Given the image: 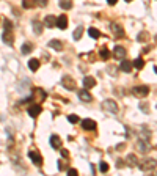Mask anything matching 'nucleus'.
<instances>
[{"mask_svg":"<svg viewBox=\"0 0 157 176\" xmlns=\"http://www.w3.org/2000/svg\"><path fill=\"white\" fill-rule=\"evenodd\" d=\"M138 167H140V170L141 171H152V170H155V167H157V160L155 159H143V160H140L138 164H137Z\"/></svg>","mask_w":157,"mask_h":176,"instance_id":"1","label":"nucleus"},{"mask_svg":"<svg viewBox=\"0 0 157 176\" xmlns=\"http://www.w3.org/2000/svg\"><path fill=\"white\" fill-rule=\"evenodd\" d=\"M101 107H102L104 112H108V113H112V115L118 113V104L115 102L113 99H105L104 102L101 104Z\"/></svg>","mask_w":157,"mask_h":176,"instance_id":"2","label":"nucleus"},{"mask_svg":"<svg viewBox=\"0 0 157 176\" xmlns=\"http://www.w3.org/2000/svg\"><path fill=\"white\" fill-rule=\"evenodd\" d=\"M29 157L32 159V162H33L36 167H41V165H43V157H41L39 151L35 150V148H32V150L29 151Z\"/></svg>","mask_w":157,"mask_h":176,"instance_id":"3","label":"nucleus"},{"mask_svg":"<svg viewBox=\"0 0 157 176\" xmlns=\"http://www.w3.org/2000/svg\"><path fill=\"white\" fill-rule=\"evenodd\" d=\"M148 93H149V87H146V85H138V87L132 88V94H135L137 97H145V96H148Z\"/></svg>","mask_w":157,"mask_h":176,"instance_id":"4","label":"nucleus"},{"mask_svg":"<svg viewBox=\"0 0 157 176\" xmlns=\"http://www.w3.org/2000/svg\"><path fill=\"white\" fill-rule=\"evenodd\" d=\"M61 83H63V87L66 88V90H69V91H74L76 90V80L72 79V77H69V76H65L63 79H61Z\"/></svg>","mask_w":157,"mask_h":176,"instance_id":"5","label":"nucleus"},{"mask_svg":"<svg viewBox=\"0 0 157 176\" xmlns=\"http://www.w3.org/2000/svg\"><path fill=\"white\" fill-rule=\"evenodd\" d=\"M110 29H112V32H113V35L116 38H124L126 36V32H124V29L119 25V24H116V22H113L112 25H110Z\"/></svg>","mask_w":157,"mask_h":176,"instance_id":"6","label":"nucleus"},{"mask_svg":"<svg viewBox=\"0 0 157 176\" xmlns=\"http://www.w3.org/2000/svg\"><path fill=\"white\" fill-rule=\"evenodd\" d=\"M82 128H83L85 131H94L96 129V121L94 119H90V118H85V119H82Z\"/></svg>","mask_w":157,"mask_h":176,"instance_id":"7","label":"nucleus"},{"mask_svg":"<svg viewBox=\"0 0 157 176\" xmlns=\"http://www.w3.org/2000/svg\"><path fill=\"white\" fill-rule=\"evenodd\" d=\"M126 54H127V51L122 46H115V49H113V57L115 58L122 60V58H126Z\"/></svg>","mask_w":157,"mask_h":176,"instance_id":"8","label":"nucleus"},{"mask_svg":"<svg viewBox=\"0 0 157 176\" xmlns=\"http://www.w3.org/2000/svg\"><path fill=\"white\" fill-rule=\"evenodd\" d=\"M3 43L5 44H8V46H13V43H14V35H13V30H5L3 32Z\"/></svg>","mask_w":157,"mask_h":176,"instance_id":"9","label":"nucleus"},{"mask_svg":"<svg viewBox=\"0 0 157 176\" xmlns=\"http://www.w3.org/2000/svg\"><path fill=\"white\" fill-rule=\"evenodd\" d=\"M41 112H43V109H41L39 104H35V105H30V107H29V115L32 118H36Z\"/></svg>","mask_w":157,"mask_h":176,"instance_id":"10","label":"nucleus"},{"mask_svg":"<svg viewBox=\"0 0 157 176\" xmlns=\"http://www.w3.org/2000/svg\"><path fill=\"white\" fill-rule=\"evenodd\" d=\"M79 99L83 101V102H91L93 101V96L88 93V90L85 88V90H80L79 91Z\"/></svg>","mask_w":157,"mask_h":176,"instance_id":"11","label":"nucleus"},{"mask_svg":"<svg viewBox=\"0 0 157 176\" xmlns=\"http://www.w3.org/2000/svg\"><path fill=\"white\" fill-rule=\"evenodd\" d=\"M57 27L61 29V30H65L68 27V16L66 14H61V16L57 17Z\"/></svg>","mask_w":157,"mask_h":176,"instance_id":"12","label":"nucleus"},{"mask_svg":"<svg viewBox=\"0 0 157 176\" xmlns=\"http://www.w3.org/2000/svg\"><path fill=\"white\" fill-rule=\"evenodd\" d=\"M83 87L86 90H91L96 87V80H94V77H90V76H86L85 79H83Z\"/></svg>","mask_w":157,"mask_h":176,"instance_id":"13","label":"nucleus"},{"mask_svg":"<svg viewBox=\"0 0 157 176\" xmlns=\"http://www.w3.org/2000/svg\"><path fill=\"white\" fill-rule=\"evenodd\" d=\"M49 47L53 49V51H57V52H61L63 51V43L58 39H52V41H49Z\"/></svg>","mask_w":157,"mask_h":176,"instance_id":"14","label":"nucleus"},{"mask_svg":"<svg viewBox=\"0 0 157 176\" xmlns=\"http://www.w3.org/2000/svg\"><path fill=\"white\" fill-rule=\"evenodd\" d=\"M44 24H46V27H49V29H53V27L57 25V17H55V16H52V14L46 16Z\"/></svg>","mask_w":157,"mask_h":176,"instance_id":"15","label":"nucleus"},{"mask_svg":"<svg viewBox=\"0 0 157 176\" xmlns=\"http://www.w3.org/2000/svg\"><path fill=\"white\" fill-rule=\"evenodd\" d=\"M50 146L53 150H60L61 148V138L58 135H50Z\"/></svg>","mask_w":157,"mask_h":176,"instance_id":"16","label":"nucleus"},{"mask_svg":"<svg viewBox=\"0 0 157 176\" xmlns=\"http://www.w3.org/2000/svg\"><path fill=\"white\" fill-rule=\"evenodd\" d=\"M119 69H121V71H124V73H131L132 71V61L122 58L121 65H119Z\"/></svg>","mask_w":157,"mask_h":176,"instance_id":"17","label":"nucleus"},{"mask_svg":"<svg viewBox=\"0 0 157 176\" xmlns=\"http://www.w3.org/2000/svg\"><path fill=\"white\" fill-rule=\"evenodd\" d=\"M33 32H35V35H41L43 33V29H44V24L43 22H39V20H33Z\"/></svg>","mask_w":157,"mask_h":176,"instance_id":"18","label":"nucleus"},{"mask_svg":"<svg viewBox=\"0 0 157 176\" xmlns=\"http://www.w3.org/2000/svg\"><path fill=\"white\" fill-rule=\"evenodd\" d=\"M33 94H35V97L38 101H44L47 97V93L44 90H41V88H35V90H33Z\"/></svg>","mask_w":157,"mask_h":176,"instance_id":"19","label":"nucleus"},{"mask_svg":"<svg viewBox=\"0 0 157 176\" xmlns=\"http://www.w3.org/2000/svg\"><path fill=\"white\" fill-rule=\"evenodd\" d=\"M99 55H101V58H102V60H108L112 54H110V51L107 49V46H102V47L99 49Z\"/></svg>","mask_w":157,"mask_h":176,"instance_id":"20","label":"nucleus"},{"mask_svg":"<svg viewBox=\"0 0 157 176\" xmlns=\"http://www.w3.org/2000/svg\"><path fill=\"white\" fill-rule=\"evenodd\" d=\"M126 162H127L129 167H137L138 159H137V156H135V154H129V156L126 157Z\"/></svg>","mask_w":157,"mask_h":176,"instance_id":"21","label":"nucleus"},{"mask_svg":"<svg viewBox=\"0 0 157 176\" xmlns=\"http://www.w3.org/2000/svg\"><path fill=\"white\" fill-rule=\"evenodd\" d=\"M32 51H33V44L32 43H24L22 47H20V52H22L24 55H29Z\"/></svg>","mask_w":157,"mask_h":176,"instance_id":"22","label":"nucleus"},{"mask_svg":"<svg viewBox=\"0 0 157 176\" xmlns=\"http://www.w3.org/2000/svg\"><path fill=\"white\" fill-rule=\"evenodd\" d=\"M88 35L93 38V39H98V38H101V32L98 30V29H94V27H90L88 29Z\"/></svg>","mask_w":157,"mask_h":176,"instance_id":"23","label":"nucleus"},{"mask_svg":"<svg viewBox=\"0 0 157 176\" xmlns=\"http://www.w3.org/2000/svg\"><path fill=\"white\" fill-rule=\"evenodd\" d=\"M137 148H138V151H141V153H148L151 146H149L148 142H138L137 143Z\"/></svg>","mask_w":157,"mask_h":176,"instance_id":"24","label":"nucleus"},{"mask_svg":"<svg viewBox=\"0 0 157 176\" xmlns=\"http://www.w3.org/2000/svg\"><path fill=\"white\" fill-rule=\"evenodd\" d=\"M60 8L61 10H71L72 8V0H60Z\"/></svg>","mask_w":157,"mask_h":176,"instance_id":"25","label":"nucleus"},{"mask_svg":"<svg viewBox=\"0 0 157 176\" xmlns=\"http://www.w3.org/2000/svg\"><path fill=\"white\" fill-rule=\"evenodd\" d=\"M82 35H83V27L82 25H79L76 30H74V33H72V36H74V39L76 41H79L80 38H82Z\"/></svg>","mask_w":157,"mask_h":176,"instance_id":"26","label":"nucleus"},{"mask_svg":"<svg viewBox=\"0 0 157 176\" xmlns=\"http://www.w3.org/2000/svg\"><path fill=\"white\" fill-rule=\"evenodd\" d=\"M29 68L32 69V71H38V69H39V60L32 58V60L29 61Z\"/></svg>","mask_w":157,"mask_h":176,"instance_id":"27","label":"nucleus"},{"mask_svg":"<svg viewBox=\"0 0 157 176\" xmlns=\"http://www.w3.org/2000/svg\"><path fill=\"white\" fill-rule=\"evenodd\" d=\"M132 66H134V68H137V69H141L143 66H145V61H143V58H141V57H138V58H135V60L132 61Z\"/></svg>","mask_w":157,"mask_h":176,"instance_id":"28","label":"nucleus"},{"mask_svg":"<svg viewBox=\"0 0 157 176\" xmlns=\"http://www.w3.org/2000/svg\"><path fill=\"white\" fill-rule=\"evenodd\" d=\"M33 5H35V2H33V0H22V6H24L25 10L33 8Z\"/></svg>","mask_w":157,"mask_h":176,"instance_id":"29","label":"nucleus"},{"mask_svg":"<svg viewBox=\"0 0 157 176\" xmlns=\"http://www.w3.org/2000/svg\"><path fill=\"white\" fill-rule=\"evenodd\" d=\"M137 39H138V43H143V41H146V39H148V33H146V32H140Z\"/></svg>","mask_w":157,"mask_h":176,"instance_id":"30","label":"nucleus"},{"mask_svg":"<svg viewBox=\"0 0 157 176\" xmlns=\"http://www.w3.org/2000/svg\"><path fill=\"white\" fill-rule=\"evenodd\" d=\"M108 168H110V167H108V164H107V162H101V165H99V170H101L102 173H107V171H108Z\"/></svg>","mask_w":157,"mask_h":176,"instance_id":"31","label":"nucleus"},{"mask_svg":"<svg viewBox=\"0 0 157 176\" xmlns=\"http://www.w3.org/2000/svg\"><path fill=\"white\" fill-rule=\"evenodd\" d=\"M3 27H5V30H13V22L10 19H5L3 20Z\"/></svg>","mask_w":157,"mask_h":176,"instance_id":"32","label":"nucleus"},{"mask_svg":"<svg viewBox=\"0 0 157 176\" xmlns=\"http://www.w3.org/2000/svg\"><path fill=\"white\" fill-rule=\"evenodd\" d=\"M68 121L72 123V124H76V123H79V121H80V118H79L77 115H69V116H68Z\"/></svg>","mask_w":157,"mask_h":176,"instance_id":"33","label":"nucleus"},{"mask_svg":"<svg viewBox=\"0 0 157 176\" xmlns=\"http://www.w3.org/2000/svg\"><path fill=\"white\" fill-rule=\"evenodd\" d=\"M33 2H35L38 6H41V8H44V6H47V2H49V0H33Z\"/></svg>","mask_w":157,"mask_h":176,"instance_id":"34","label":"nucleus"},{"mask_svg":"<svg viewBox=\"0 0 157 176\" xmlns=\"http://www.w3.org/2000/svg\"><path fill=\"white\" fill-rule=\"evenodd\" d=\"M58 170H60V171L66 170V164H65V160H63V159H60V160H58Z\"/></svg>","mask_w":157,"mask_h":176,"instance_id":"35","label":"nucleus"},{"mask_svg":"<svg viewBox=\"0 0 157 176\" xmlns=\"http://www.w3.org/2000/svg\"><path fill=\"white\" fill-rule=\"evenodd\" d=\"M68 174H71V176H77L79 171L76 170V168H68Z\"/></svg>","mask_w":157,"mask_h":176,"instance_id":"36","label":"nucleus"},{"mask_svg":"<svg viewBox=\"0 0 157 176\" xmlns=\"http://www.w3.org/2000/svg\"><path fill=\"white\" fill-rule=\"evenodd\" d=\"M61 151V156H63L65 159H69V153H68V150H63V148H60Z\"/></svg>","mask_w":157,"mask_h":176,"instance_id":"37","label":"nucleus"},{"mask_svg":"<svg viewBox=\"0 0 157 176\" xmlns=\"http://www.w3.org/2000/svg\"><path fill=\"white\" fill-rule=\"evenodd\" d=\"M122 162H124V160H118V162H116V167H118V168H122V167H124V164H122Z\"/></svg>","mask_w":157,"mask_h":176,"instance_id":"38","label":"nucleus"},{"mask_svg":"<svg viewBox=\"0 0 157 176\" xmlns=\"http://www.w3.org/2000/svg\"><path fill=\"white\" fill-rule=\"evenodd\" d=\"M124 146H126L124 143H121V145H118V146H116V150H118V151H122V148H124Z\"/></svg>","mask_w":157,"mask_h":176,"instance_id":"39","label":"nucleus"},{"mask_svg":"<svg viewBox=\"0 0 157 176\" xmlns=\"http://www.w3.org/2000/svg\"><path fill=\"white\" fill-rule=\"evenodd\" d=\"M116 2H118V0H107V3H108V5H115Z\"/></svg>","mask_w":157,"mask_h":176,"instance_id":"40","label":"nucleus"},{"mask_svg":"<svg viewBox=\"0 0 157 176\" xmlns=\"http://www.w3.org/2000/svg\"><path fill=\"white\" fill-rule=\"evenodd\" d=\"M154 73L157 74V66H154Z\"/></svg>","mask_w":157,"mask_h":176,"instance_id":"41","label":"nucleus"},{"mask_svg":"<svg viewBox=\"0 0 157 176\" xmlns=\"http://www.w3.org/2000/svg\"><path fill=\"white\" fill-rule=\"evenodd\" d=\"M126 2H131V0H126Z\"/></svg>","mask_w":157,"mask_h":176,"instance_id":"42","label":"nucleus"}]
</instances>
